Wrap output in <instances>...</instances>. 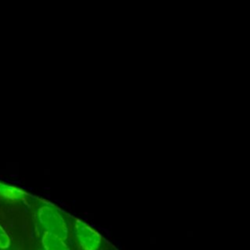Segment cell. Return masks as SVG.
<instances>
[{
    "instance_id": "6da1fadb",
    "label": "cell",
    "mask_w": 250,
    "mask_h": 250,
    "mask_svg": "<svg viewBox=\"0 0 250 250\" xmlns=\"http://www.w3.org/2000/svg\"><path fill=\"white\" fill-rule=\"evenodd\" d=\"M37 219L45 232L54 234L62 240L67 238V226L62 216L53 207L42 206L37 212Z\"/></svg>"
},
{
    "instance_id": "7a4b0ae2",
    "label": "cell",
    "mask_w": 250,
    "mask_h": 250,
    "mask_svg": "<svg viewBox=\"0 0 250 250\" xmlns=\"http://www.w3.org/2000/svg\"><path fill=\"white\" fill-rule=\"evenodd\" d=\"M75 234L83 250H98L102 242L101 234L88 224L81 220L75 222Z\"/></svg>"
},
{
    "instance_id": "3957f363",
    "label": "cell",
    "mask_w": 250,
    "mask_h": 250,
    "mask_svg": "<svg viewBox=\"0 0 250 250\" xmlns=\"http://www.w3.org/2000/svg\"><path fill=\"white\" fill-rule=\"evenodd\" d=\"M41 243L44 250H70L64 240L45 231L42 234Z\"/></svg>"
},
{
    "instance_id": "277c9868",
    "label": "cell",
    "mask_w": 250,
    "mask_h": 250,
    "mask_svg": "<svg viewBox=\"0 0 250 250\" xmlns=\"http://www.w3.org/2000/svg\"><path fill=\"white\" fill-rule=\"evenodd\" d=\"M0 193L4 196V197H7L9 199H14V200H18L20 198L22 197L23 193L15 188H11V187H4V188H0Z\"/></svg>"
},
{
    "instance_id": "5b68a950",
    "label": "cell",
    "mask_w": 250,
    "mask_h": 250,
    "mask_svg": "<svg viewBox=\"0 0 250 250\" xmlns=\"http://www.w3.org/2000/svg\"><path fill=\"white\" fill-rule=\"evenodd\" d=\"M11 245V239L6 230L0 225V250H6Z\"/></svg>"
}]
</instances>
